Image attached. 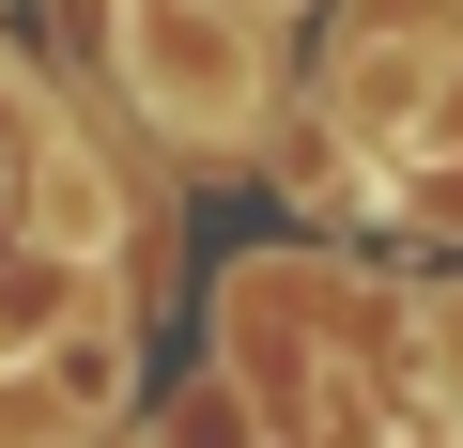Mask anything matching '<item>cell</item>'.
I'll return each mask as SVG.
<instances>
[{
	"label": "cell",
	"mask_w": 463,
	"mask_h": 448,
	"mask_svg": "<svg viewBox=\"0 0 463 448\" xmlns=\"http://www.w3.org/2000/svg\"><path fill=\"white\" fill-rule=\"evenodd\" d=\"M109 47H124V109L155 139H185V155H248L263 139V93H279L263 0H124Z\"/></svg>",
	"instance_id": "6da1fadb"
},
{
	"label": "cell",
	"mask_w": 463,
	"mask_h": 448,
	"mask_svg": "<svg viewBox=\"0 0 463 448\" xmlns=\"http://www.w3.org/2000/svg\"><path fill=\"white\" fill-rule=\"evenodd\" d=\"M155 448H279V433H263L248 371H170V402H155Z\"/></svg>",
	"instance_id": "7a4b0ae2"
},
{
	"label": "cell",
	"mask_w": 463,
	"mask_h": 448,
	"mask_svg": "<svg viewBox=\"0 0 463 448\" xmlns=\"http://www.w3.org/2000/svg\"><path fill=\"white\" fill-rule=\"evenodd\" d=\"M263 16H279V0H263Z\"/></svg>",
	"instance_id": "3957f363"
}]
</instances>
